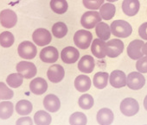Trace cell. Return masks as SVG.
I'll list each match as a JSON object with an SVG mask.
<instances>
[{"instance_id": "obj_1", "label": "cell", "mask_w": 147, "mask_h": 125, "mask_svg": "<svg viewBox=\"0 0 147 125\" xmlns=\"http://www.w3.org/2000/svg\"><path fill=\"white\" fill-rule=\"evenodd\" d=\"M112 34L119 38H127L132 33V27L131 24L124 20H115L111 26Z\"/></svg>"}, {"instance_id": "obj_2", "label": "cell", "mask_w": 147, "mask_h": 125, "mask_svg": "<svg viewBox=\"0 0 147 125\" xmlns=\"http://www.w3.org/2000/svg\"><path fill=\"white\" fill-rule=\"evenodd\" d=\"M93 41V35L89 30L80 29L74 35V42L80 49L86 50L89 47Z\"/></svg>"}, {"instance_id": "obj_3", "label": "cell", "mask_w": 147, "mask_h": 125, "mask_svg": "<svg viewBox=\"0 0 147 125\" xmlns=\"http://www.w3.org/2000/svg\"><path fill=\"white\" fill-rule=\"evenodd\" d=\"M119 109L124 116H133L139 111V104L135 98H125L121 101Z\"/></svg>"}, {"instance_id": "obj_4", "label": "cell", "mask_w": 147, "mask_h": 125, "mask_svg": "<svg viewBox=\"0 0 147 125\" xmlns=\"http://www.w3.org/2000/svg\"><path fill=\"white\" fill-rule=\"evenodd\" d=\"M16 70L18 74H20L24 79L26 80H30L34 78L36 74H37V69L36 65L33 63V62L30 61H20L17 64L16 66Z\"/></svg>"}, {"instance_id": "obj_5", "label": "cell", "mask_w": 147, "mask_h": 125, "mask_svg": "<svg viewBox=\"0 0 147 125\" xmlns=\"http://www.w3.org/2000/svg\"><path fill=\"white\" fill-rule=\"evenodd\" d=\"M101 16L100 12L96 11H91L85 12L81 18V24L84 29H91L96 27V25L101 22Z\"/></svg>"}, {"instance_id": "obj_6", "label": "cell", "mask_w": 147, "mask_h": 125, "mask_svg": "<svg viewBox=\"0 0 147 125\" xmlns=\"http://www.w3.org/2000/svg\"><path fill=\"white\" fill-rule=\"evenodd\" d=\"M18 55L24 59H32L36 56L37 48L33 42L24 41L18 45Z\"/></svg>"}, {"instance_id": "obj_7", "label": "cell", "mask_w": 147, "mask_h": 125, "mask_svg": "<svg viewBox=\"0 0 147 125\" xmlns=\"http://www.w3.org/2000/svg\"><path fill=\"white\" fill-rule=\"evenodd\" d=\"M145 85V78L139 72H131L127 75L126 86L129 89L138 91L142 89Z\"/></svg>"}, {"instance_id": "obj_8", "label": "cell", "mask_w": 147, "mask_h": 125, "mask_svg": "<svg viewBox=\"0 0 147 125\" xmlns=\"http://www.w3.org/2000/svg\"><path fill=\"white\" fill-rule=\"evenodd\" d=\"M32 40L35 44L40 47H44L49 44L52 41L51 33L43 28L36 29L32 34Z\"/></svg>"}, {"instance_id": "obj_9", "label": "cell", "mask_w": 147, "mask_h": 125, "mask_svg": "<svg viewBox=\"0 0 147 125\" xmlns=\"http://www.w3.org/2000/svg\"><path fill=\"white\" fill-rule=\"evenodd\" d=\"M124 42L119 39H112L106 42L107 56L109 58H116L119 56L124 51Z\"/></svg>"}, {"instance_id": "obj_10", "label": "cell", "mask_w": 147, "mask_h": 125, "mask_svg": "<svg viewBox=\"0 0 147 125\" xmlns=\"http://www.w3.org/2000/svg\"><path fill=\"white\" fill-rule=\"evenodd\" d=\"M144 42L142 40H133L132 41H131L126 49L128 56L133 60H138L144 57Z\"/></svg>"}, {"instance_id": "obj_11", "label": "cell", "mask_w": 147, "mask_h": 125, "mask_svg": "<svg viewBox=\"0 0 147 125\" xmlns=\"http://www.w3.org/2000/svg\"><path fill=\"white\" fill-rule=\"evenodd\" d=\"M18 23V16L11 9H5L0 12V23L5 29L13 28Z\"/></svg>"}, {"instance_id": "obj_12", "label": "cell", "mask_w": 147, "mask_h": 125, "mask_svg": "<svg viewBox=\"0 0 147 125\" xmlns=\"http://www.w3.org/2000/svg\"><path fill=\"white\" fill-rule=\"evenodd\" d=\"M59 58V53L56 47L48 46L43 47L40 52V59L48 64H53L57 61Z\"/></svg>"}, {"instance_id": "obj_13", "label": "cell", "mask_w": 147, "mask_h": 125, "mask_svg": "<svg viewBox=\"0 0 147 125\" xmlns=\"http://www.w3.org/2000/svg\"><path fill=\"white\" fill-rule=\"evenodd\" d=\"M47 76L50 82L54 84L60 83L65 77V71L63 67L60 64H54L47 71Z\"/></svg>"}, {"instance_id": "obj_14", "label": "cell", "mask_w": 147, "mask_h": 125, "mask_svg": "<svg viewBox=\"0 0 147 125\" xmlns=\"http://www.w3.org/2000/svg\"><path fill=\"white\" fill-rule=\"evenodd\" d=\"M61 58L65 64H74L79 59L80 53L76 47H66L61 50Z\"/></svg>"}, {"instance_id": "obj_15", "label": "cell", "mask_w": 147, "mask_h": 125, "mask_svg": "<svg viewBox=\"0 0 147 125\" xmlns=\"http://www.w3.org/2000/svg\"><path fill=\"white\" fill-rule=\"evenodd\" d=\"M127 76L121 70H114L109 75V83L114 88H122L126 86Z\"/></svg>"}, {"instance_id": "obj_16", "label": "cell", "mask_w": 147, "mask_h": 125, "mask_svg": "<svg viewBox=\"0 0 147 125\" xmlns=\"http://www.w3.org/2000/svg\"><path fill=\"white\" fill-rule=\"evenodd\" d=\"M43 106L48 112L55 113L61 108V101L55 94H48L43 98Z\"/></svg>"}, {"instance_id": "obj_17", "label": "cell", "mask_w": 147, "mask_h": 125, "mask_svg": "<svg viewBox=\"0 0 147 125\" xmlns=\"http://www.w3.org/2000/svg\"><path fill=\"white\" fill-rule=\"evenodd\" d=\"M48 87L49 86H48L47 81L41 77L35 78L30 83V90L35 95L44 94L47 92Z\"/></svg>"}, {"instance_id": "obj_18", "label": "cell", "mask_w": 147, "mask_h": 125, "mask_svg": "<svg viewBox=\"0 0 147 125\" xmlns=\"http://www.w3.org/2000/svg\"><path fill=\"white\" fill-rule=\"evenodd\" d=\"M96 120L100 125H111L114 120V115L113 110L109 108L100 109L97 112Z\"/></svg>"}, {"instance_id": "obj_19", "label": "cell", "mask_w": 147, "mask_h": 125, "mask_svg": "<svg viewBox=\"0 0 147 125\" xmlns=\"http://www.w3.org/2000/svg\"><path fill=\"white\" fill-rule=\"evenodd\" d=\"M95 68L94 59L90 55H84L78 62V69L84 74H91Z\"/></svg>"}, {"instance_id": "obj_20", "label": "cell", "mask_w": 147, "mask_h": 125, "mask_svg": "<svg viewBox=\"0 0 147 125\" xmlns=\"http://www.w3.org/2000/svg\"><path fill=\"white\" fill-rule=\"evenodd\" d=\"M139 8V0H124L122 3V11L128 17H134L137 15Z\"/></svg>"}, {"instance_id": "obj_21", "label": "cell", "mask_w": 147, "mask_h": 125, "mask_svg": "<svg viewBox=\"0 0 147 125\" xmlns=\"http://www.w3.org/2000/svg\"><path fill=\"white\" fill-rule=\"evenodd\" d=\"M92 53L97 59H103L107 56L106 42L100 39H94L91 45Z\"/></svg>"}, {"instance_id": "obj_22", "label": "cell", "mask_w": 147, "mask_h": 125, "mask_svg": "<svg viewBox=\"0 0 147 125\" xmlns=\"http://www.w3.org/2000/svg\"><path fill=\"white\" fill-rule=\"evenodd\" d=\"M92 83L88 76L81 74L78 75L75 80V87L79 92H86L91 88Z\"/></svg>"}, {"instance_id": "obj_23", "label": "cell", "mask_w": 147, "mask_h": 125, "mask_svg": "<svg viewBox=\"0 0 147 125\" xmlns=\"http://www.w3.org/2000/svg\"><path fill=\"white\" fill-rule=\"evenodd\" d=\"M32 110H33V104H31L30 101L27 99H22L18 101L15 106L16 112L23 116L30 115L32 112Z\"/></svg>"}, {"instance_id": "obj_24", "label": "cell", "mask_w": 147, "mask_h": 125, "mask_svg": "<svg viewBox=\"0 0 147 125\" xmlns=\"http://www.w3.org/2000/svg\"><path fill=\"white\" fill-rule=\"evenodd\" d=\"M95 33L99 37V39L105 41L110 39L112 32H111V28L107 23L104 22H100L95 27Z\"/></svg>"}, {"instance_id": "obj_25", "label": "cell", "mask_w": 147, "mask_h": 125, "mask_svg": "<svg viewBox=\"0 0 147 125\" xmlns=\"http://www.w3.org/2000/svg\"><path fill=\"white\" fill-rule=\"evenodd\" d=\"M14 112V106L13 104L9 101L5 100L0 103V119L7 120L11 117Z\"/></svg>"}, {"instance_id": "obj_26", "label": "cell", "mask_w": 147, "mask_h": 125, "mask_svg": "<svg viewBox=\"0 0 147 125\" xmlns=\"http://www.w3.org/2000/svg\"><path fill=\"white\" fill-rule=\"evenodd\" d=\"M109 82V74L106 72H98L94 74L93 83L97 89H104Z\"/></svg>"}, {"instance_id": "obj_27", "label": "cell", "mask_w": 147, "mask_h": 125, "mask_svg": "<svg viewBox=\"0 0 147 125\" xmlns=\"http://www.w3.org/2000/svg\"><path fill=\"white\" fill-rule=\"evenodd\" d=\"M52 117L48 111L38 110L34 115V122L36 125H50Z\"/></svg>"}, {"instance_id": "obj_28", "label": "cell", "mask_w": 147, "mask_h": 125, "mask_svg": "<svg viewBox=\"0 0 147 125\" xmlns=\"http://www.w3.org/2000/svg\"><path fill=\"white\" fill-rule=\"evenodd\" d=\"M49 5L51 10L59 15L66 13L68 9V5L66 0H50Z\"/></svg>"}, {"instance_id": "obj_29", "label": "cell", "mask_w": 147, "mask_h": 125, "mask_svg": "<svg viewBox=\"0 0 147 125\" xmlns=\"http://www.w3.org/2000/svg\"><path fill=\"white\" fill-rule=\"evenodd\" d=\"M116 7L112 3L104 4L100 9V14L104 20H110L115 16Z\"/></svg>"}, {"instance_id": "obj_30", "label": "cell", "mask_w": 147, "mask_h": 125, "mask_svg": "<svg viewBox=\"0 0 147 125\" xmlns=\"http://www.w3.org/2000/svg\"><path fill=\"white\" fill-rule=\"evenodd\" d=\"M88 118L87 116L81 111H76L69 116L70 125H87Z\"/></svg>"}, {"instance_id": "obj_31", "label": "cell", "mask_w": 147, "mask_h": 125, "mask_svg": "<svg viewBox=\"0 0 147 125\" xmlns=\"http://www.w3.org/2000/svg\"><path fill=\"white\" fill-rule=\"evenodd\" d=\"M67 27L62 22H57L52 26V34L55 38H63L67 34Z\"/></svg>"}, {"instance_id": "obj_32", "label": "cell", "mask_w": 147, "mask_h": 125, "mask_svg": "<svg viewBox=\"0 0 147 125\" xmlns=\"http://www.w3.org/2000/svg\"><path fill=\"white\" fill-rule=\"evenodd\" d=\"M15 42V37L10 31H4L0 34V46L8 48L11 47Z\"/></svg>"}, {"instance_id": "obj_33", "label": "cell", "mask_w": 147, "mask_h": 125, "mask_svg": "<svg viewBox=\"0 0 147 125\" xmlns=\"http://www.w3.org/2000/svg\"><path fill=\"white\" fill-rule=\"evenodd\" d=\"M23 82H24V77L18 73L11 74L6 78V84L11 88L20 87L23 85Z\"/></svg>"}, {"instance_id": "obj_34", "label": "cell", "mask_w": 147, "mask_h": 125, "mask_svg": "<svg viewBox=\"0 0 147 125\" xmlns=\"http://www.w3.org/2000/svg\"><path fill=\"white\" fill-rule=\"evenodd\" d=\"M78 104L82 110H90L94 104V99L92 95L85 93L79 98Z\"/></svg>"}, {"instance_id": "obj_35", "label": "cell", "mask_w": 147, "mask_h": 125, "mask_svg": "<svg viewBox=\"0 0 147 125\" xmlns=\"http://www.w3.org/2000/svg\"><path fill=\"white\" fill-rule=\"evenodd\" d=\"M14 97V92L9 87V86L4 82H0V99L4 101L11 100Z\"/></svg>"}, {"instance_id": "obj_36", "label": "cell", "mask_w": 147, "mask_h": 125, "mask_svg": "<svg viewBox=\"0 0 147 125\" xmlns=\"http://www.w3.org/2000/svg\"><path fill=\"white\" fill-rule=\"evenodd\" d=\"M83 5L88 10L97 11L104 5V0H82Z\"/></svg>"}, {"instance_id": "obj_37", "label": "cell", "mask_w": 147, "mask_h": 125, "mask_svg": "<svg viewBox=\"0 0 147 125\" xmlns=\"http://www.w3.org/2000/svg\"><path fill=\"white\" fill-rule=\"evenodd\" d=\"M136 69L141 74H147V56L142 57L137 60Z\"/></svg>"}, {"instance_id": "obj_38", "label": "cell", "mask_w": 147, "mask_h": 125, "mask_svg": "<svg viewBox=\"0 0 147 125\" xmlns=\"http://www.w3.org/2000/svg\"><path fill=\"white\" fill-rule=\"evenodd\" d=\"M16 125H33V120L31 117L24 116L17 120Z\"/></svg>"}, {"instance_id": "obj_39", "label": "cell", "mask_w": 147, "mask_h": 125, "mask_svg": "<svg viewBox=\"0 0 147 125\" xmlns=\"http://www.w3.org/2000/svg\"><path fill=\"white\" fill-rule=\"evenodd\" d=\"M138 35L143 40L147 41V22L142 23L138 28Z\"/></svg>"}, {"instance_id": "obj_40", "label": "cell", "mask_w": 147, "mask_h": 125, "mask_svg": "<svg viewBox=\"0 0 147 125\" xmlns=\"http://www.w3.org/2000/svg\"><path fill=\"white\" fill-rule=\"evenodd\" d=\"M143 53H144V55L147 56V42L144 43V47H143Z\"/></svg>"}, {"instance_id": "obj_41", "label": "cell", "mask_w": 147, "mask_h": 125, "mask_svg": "<svg viewBox=\"0 0 147 125\" xmlns=\"http://www.w3.org/2000/svg\"><path fill=\"white\" fill-rule=\"evenodd\" d=\"M144 110L147 111V95L145 96V98H144Z\"/></svg>"}, {"instance_id": "obj_42", "label": "cell", "mask_w": 147, "mask_h": 125, "mask_svg": "<svg viewBox=\"0 0 147 125\" xmlns=\"http://www.w3.org/2000/svg\"><path fill=\"white\" fill-rule=\"evenodd\" d=\"M106 1H107L108 3H113V2H116V1H118V0H106Z\"/></svg>"}, {"instance_id": "obj_43", "label": "cell", "mask_w": 147, "mask_h": 125, "mask_svg": "<svg viewBox=\"0 0 147 125\" xmlns=\"http://www.w3.org/2000/svg\"><path fill=\"white\" fill-rule=\"evenodd\" d=\"M144 125H147V124H144Z\"/></svg>"}]
</instances>
